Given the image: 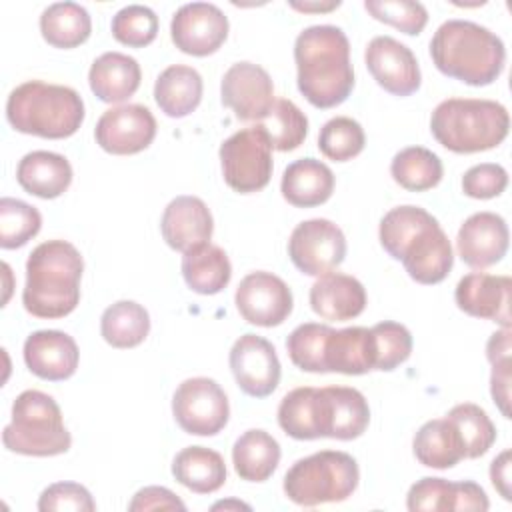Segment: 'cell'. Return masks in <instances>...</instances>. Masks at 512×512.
<instances>
[{"instance_id": "obj_1", "label": "cell", "mask_w": 512, "mask_h": 512, "mask_svg": "<svg viewBox=\"0 0 512 512\" xmlns=\"http://www.w3.org/2000/svg\"><path fill=\"white\" fill-rule=\"evenodd\" d=\"M378 238L388 256L400 260L418 284H438L452 270V244L440 222L420 206L388 210L380 220Z\"/></svg>"}, {"instance_id": "obj_2", "label": "cell", "mask_w": 512, "mask_h": 512, "mask_svg": "<svg viewBox=\"0 0 512 512\" xmlns=\"http://www.w3.org/2000/svg\"><path fill=\"white\" fill-rule=\"evenodd\" d=\"M296 84L316 108L342 104L354 88L350 42L342 28L316 24L304 28L294 42Z\"/></svg>"}, {"instance_id": "obj_3", "label": "cell", "mask_w": 512, "mask_h": 512, "mask_svg": "<svg viewBox=\"0 0 512 512\" xmlns=\"http://www.w3.org/2000/svg\"><path fill=\"white\" fill-rule=\"evenodd\" d=\"M84 260L74 244L46 240L26 260V284L22 304L36 318H64L80 302V278Z\"/></svg>"}, {"instance_id": "obj_4", "label": "cell", "mask_w": 512, "mask_h": 512, "mask_svg": "<svg viewBox=\"0 0 512 512\" xmlns=\"http://www.w3.org/2000/svg\"><path fill=\"white\" fill-rule=\"evenodd\" d=\"M430 56L444 76L470 86H488L504 70L506 48L486 26L454 18L436 28Z\"/></svg>"}, {"instance_id": "obj_5", "label": "cell", "mask_w": 512, "mask_h": 512, "mask_svg": "<svg viewBox=\"0 0 512 512\" xmlns=\"http://www.w3.org/2000/svg\"><path fill=\"white\" fill-rule=\"evenodd\" d=\"M6 120L16 132L60 140L82 126L84 102L70 86L28 80L10 92Z\"/></svg>"}, {"instance_id": "obj_6", "label": "cell", "mask_w": 512, "mask_h": 512, "mask_svg": "<svg viewBox=\"0 0 512 512\" xmlns=\"http://www.w3.org/2000/svg\"><path fill=\"white\" fill-rule=\"evenodd\" d=\"M508 110L486 98H448L430 116V132L440 146L456 154L492 150L508 136Z\"/></svg>"}, {"instance_id": "obj_7", "label": "cell", "mask_w": 512, "mask_h": 512, "mask_svg": "<svg viewBox=\"0 0 512 512\" xmlns=\"http://www.w3.org/2000/svg\"><path fill=\"white\" fill-rule=\"evenodd\" d=\"M2 444L6 450L24 456H58L70 450L72 436L52 396L40 390H24L12 404L10 424L2 430Z\"/></svg>"}, {"instance_id": "obj_8", "label": "cell", "mask_w": 512, "mask_h": 512, "mask_svg": "<svg viewBox=\"0 0 512 512\" xmlns=\"http://www.w3.org/2000/svg\"><path fill=\"white\" fill-rule=\"evenodd\" d=\"M356 460L340 450H322L296 460L284 474V494L298 506L342 502L358 488Z\"/></svg>"}, {"instance_id": "obj_9", "label": "cell", "mask_w": 512, "mask_h": 512, "mask_svg": "<svg viewBox=\"0 0 512 512\" xmlns=\"http://www.w3.org/2000/svg\"><path fill=\"white\" fill-rule=\"evenodd\" d=\"M218 154L224 182L232 190L252 194L270 182L272 144L258 124L234 132L220 144Z\"/></svg>"}, {"instance_id": "obj_10", "label": "cell", "mask_w": 512, "mask_h": 512, "mask_svg": "<svg viewBox=\"0 0 512 512\" xmlns=\"http://www.w3.org/2000/svg\"><path fill=\"white\" fill-rule=\"evenodd\" d=\"M172 414L186 434L214 436L228 424L230 404L216 380L196 376L186 378L174 390Z\"/></svg>"}, {"instance_id": "obj_11", "label": "cell", "mask_w": 512, "mask_h": 512, "mask_svg": "<svg viewBox=\"0 0 512 512\" xmlns=\"http://www.w3.org/2000/svg\"><path fill=\"white\" fill-rule=\"evenodd\" d=\"M288 256L306 276L334 272L346 256L344 232L326 218L304 220L290 234Z\"/></svg>"}, {"instance_id": "obj_12", "label": "cell", "mask_w": 512, "mask_h": 512, "mask_svg": "<svg viewBox=\"0 0 512 512\" xmlns=\"http://www.w3.org/2000/svg\"><path fill=\"white\" fill-rule=\"evenodd\" d=\"M234 304L248 324L272 328L290 316L294 298L292 290L280 276L256 270L240 280Z\"/></svg>"}, {"instance_id": "obj_13", "label": "cell", "mask_w": 512, "mask_h": 512, "mask_svg": "<svg viewBox=\"0 0 512 512\" xmlns=\"http://www.w3.org/2000/svg\"><path fill=\"white\" fill-rule=\"evenodd\" d=\"M156 136V118L142 104H120L108 108L96 122V144L116 156L146 150Z\"/></svg>"}, {"instance_id": "obj_14", "label": "cell", "mask_w": 512, "mask_h": 512, "mask_svg": "<svg viewBox=\"0 0 512 512\" xmlns=\"http://www.w3.org/2000/svg\"><path fill=\"white\" fill-rule=\"evenodd\" d=\"M228 362L238 388L252 398H266L280 384L282 370L276 350L258 334L240 336L230 348Z\"/></svg>"}, {"instance_id": "obj_15", "label": "cell", "mask_w": 512, "mask_h": 512, "mask_svg": "<svg viewBox=\"0 0 512 512\" xmlns=\"http://www.w3.org/2000/svg\"><path fill=\"white\" fill-rule=\"evenodd\" d=\"M220 96L222 104L244 122L264 120L276 102L270 74L254 62L232 64L222 76Z\"/></svg>"}, {"instance_id": "obj_16", "label": "cell", "mask_w": 512, "mask_h": 512, "mask_svg": "<svg viewBox=\"0 0 512 512\" xmlns=\"http://www.w3.org/2000/svg\"><path fill=\"white\" fill-rule=\"evenodd\" d=\"M316 420L320 438L354 440L368 428V400L350 386L316 388Z\"/></svg>"}, {"instance_id": "obj_17", "label": "cell", "mask_w": 512, "mask_h": 512, "mask_svg": "<svg viewBox=\"0 0 512 512\" xmlns=\"http://www.w3.org/2000/svg\"><path fill=\"white\" fill-rule=\"evenodd\" d=\"M170 36L180 52L208 56L224 44L228 36V18L216 4L190 2L174 12Z\"/></svg>"}, {"instance_id": "obj_18", "label": "cell", "mask_w": 512, "mask_h": 512, "mask_svg": "<svg viewBox=\"0 0 512 512\" xmlns=\"http://www.w3.org/2000/svg\"><path fill=\"white\" fill-rule=\"evenodd\" d=\"M366 68L380 88L394 96H410L420 88V66L414 52L392 36H376L364 52Z\"/></svg>"}, {"instance_id": "obj_19", "label": "cell", "mask_w": 512, "mask_h": 512, "mask_svg": "<svg viewBox=\"0 0 512 512\" xmlns=\"http://www.w3.org/2000/svg\"><path fill=\"white\" fill-rule=\"evenodd\" d=\"M510 232L500 214L476 212L468 216L456 236L458 256L470 268H488L498 264L508 252Z\"/></svg>"}, {"instance_id": "obj_20", "label": "cell", "mask_w": 512, "mask_h": 512, "mask_svg": "<svg viewBox=\"0 0 512 512\" xmlns=\"http://www.w3.org/2000/svg\"><path fill=\"white\" fill-rule=\"evenodd\" d=\"M510 292V276L470 272L458 280L454 300L468 316L492 320L502 328H510Z\"/></svg>"}, {"instance_id": "obj_21", "label": "cell", "mask_w": 512, "mask_h": 512, "mask_svg": "<svg viewBox=\"0 0 512 512\" xmlns=\"http://www.w3.org/2000/svg\"><path fill=\"white\" fill-rule=\"evenodd\" d=\"M160 230L166 244L184 254L210 242L214 220L198 196H176L162 212Z\"/></svg>"}, {"instance_id": "obj_22", "label": "cell", "mask_w": 512, "mask_h": 512, "mask_svg": "<svg viewBox=\"0 0 512 512\" xmlns=\"http://www.w3.org/2000/svg\"><path fill=\"white\" fill-rule=\"evenodd\" d=\"M24 362L42 380H68L80 360L74 338L60 330H36L24 340Z\"/></svg>"}, {"instance_id": "obj_23", "label": "cell", "mask_w": 512, "mask_h": 512, "mask_svg": "<svg viewBox=\"0 0 512 512\" xmlns=\"http://www.w3.org/2000/svg\"><path fill=\"white\" fill-rule=\"evenodd\" d=\"M310 308L324 320L344 322L360 316L366 308V290L350 274L328 272L310 286Z\"/></svg>"}, {"instance_id": "obj_24", "label": "cell", "mask_w": 512, "mask_h": 512, "mask_svg": "<svg viewBox=\"0 0 512 512\" xmlns=\"http://www.w3.org/2000/svg\"><path fill=\"white\" fill-rule=\"evenodd\" d=\"M140 80L142 70L138 60L122 52L100 54L88 70L90 90L106 104L128 100L140 88Z\"/></svg>"}, {"instance_id": "obj_25", "label": "cell", "mask_w": 512, "mask_h": 512, "mask_svg": "<svg viewBox=\"0 0 512 512\" xmlns=\"http://www.w3.org/2000/svg\"><path fill=\"white\" fill-rule=\"evenodd\" d=\"M16 180L28 194L50 200L68 190L72 182V166L62 154L34 150L18 162Z\"/></svg>"}, {"instance_id": "obj_26", "label": "cell", "mask_w": 512, "mask_h": 512, "mask_svg": "<svg viewBox=\"0 0 512 512\" xmlns=\"http://www.w3.org/2000/svg\"><path fill=\"white\" fill-rule=\"evenodd\" d=\"M280 192L284 200L296 208L320 206L334 192V174L316 158H300L286 166Z\"/></svg>"}, {"instance_id": "obj_27", "label": "cell", "mask_w": 512, "mask_h": 512, "mask_svg": "<svg viewBox=\"0 0 512 512\" xmlns=\"http://www.w3.org/2000/svg\"><path fill=\"white\" fill-rule=\"evenodd\" d=\"M326 372L360 376L374 370V340L370 328L350 326L330 330L324 350Z\"/></svg>"}, {"instance_id": "obj_28", "label": "cell", "mask_w": 512, "mask_h": 512, "mask_svg": "<svg viewBox=\"0 0 512 512\" xmlns=\"http://www.w3.org/2000/svg\"><path fill=\"white\" fill-rule=\"evenodd\" d=\"M202 76L186 64H172L160 72L154 82V100L170 118H184L194 112L202 100Z\"/></svg>"}, {"instance_id": "obj_29", "label": "cell", "mask_w": 512, "mask_h": 512, "mask_svg": "<svg viewBox=\"0 0 512 512\" xmlns=\"http://www.w3.org/2000/svg\"><path fill=\"white\" fill-rule=\"evenodd\" d=\"M172 476L196 494H210L226 482V464L212 448L186 446L172 460Z\"/></svg>"}, {"instance_id": "obj_30", "label": "cell", "mask_w": 512, "mask_h": 512, "mask_svg": "<svg viewBox=\"0 0 512 512\" xmlns=\"http://www.w3.org/2000/svg\"><path fill=\"white\" fill-rule=\"evenodd\" d=\"M280 454V444L272 434L260 428H250L234 442L232 464L242 480L264 482L278 468Z\"/></svg>"}, {"instance_id": "obj_31", "label": "cell", "mask_w": 512, "mask_h": 512, "mask_svg": "<svg viewBox=\"0 0 512 512\" xmlns=\"http://www.w3.org/2000/svg\"><path fill=\"white\" fill-rule=\"evenodd\" d=\"M412 450L420 464L438 470L452 468L464 458L458 430L446 416L424 422L412 440Z\"/></svg>"}, {"instance_id": "obj_32", "label": "cell", "mask_w": 512, "mask_h": 512, "mask_svg": "<svg viewBox=\"0 0 512 512\" xmlns=\"http://www.w3.org/2000/svg\"><path fill=\"white\" fill-rule=\"evenodd\" d=\"M182 276L190 290L210 296L222 292L232 278V264L216 244H202L182 256Z\"/></svg>"}, {"instance_id": "obj_33", "label": "cell", "mask_w": 512, "mask_h": 512, "mask_svg": "<svg viewBox=\"0 0 512 512\" xmlns=\"http://www.w3.org/2000/svg\"><path fill=\"white\" fill-rule=\"evenodd\" d=\"M92 18L76 2H54L40 14V34L54 48H76L90 38Z\"/></svg>"}, {"instance_id": "obj_34", "label": "cell", "mask_w": 512, "mask_h": 512, "mask_svg": "<svg viewBox=\"0 0 512 512\" xmlns=\"http://www.w3.org/2000/svg\"><path fill=\"white\" fill-rule=\"evenodd\" d=\"M150 316L134 300H118L102 312L100 334L114 348H134L146 340Z\"/></svg>"}, {"instance_id": "obj_35", "label": "cell", "mask_w": 512, "mask_h": 512, "mask_svg": "<svg viewBox=\"0 0 512 512\" xmlns=\"http://www.w3.org/2000/svg\"><path fill=\"white\" fill-rule=\"evenodd\" d=\"M390 174L396 184L410 192H424L440 184L444 166L438 154L424 146H408L394 154Z\"/></svg>"}, {"instance_id": "obj_36", "label": "cell", "mask_w": 512, "mask_h": 512, "mask_svg": "<svg viewBox=\"0 0 512 512\" xmlns=\"http://www.w3.org/2000/svg\"><path fill=\"white\" fill-rule=\"evenodd\" d=\"M446 418L458 430L464 446V458L484 456L496 442V426L484 408L472 402H462L450 408Z\"/></svg>"}, {"instance_id": "obj_37", "label": "cell", "mask_w": 512, "mask_h": 512, "mask_svg": "<svg viewBox=\"0 0 512 512\" xmlns=\"http://www.w3.org/2000/svg\"><path fill=\"white\" fill-rule=\"evenodd\" d=\"M258 126L266 132L274 150L290 152L296 150L308 134V118L306 114L286 98H278L264 120Z\"/></svg>"}, {"instance_id": "obj_38", "label": "cell", "mask_w": 512, "mask_h": 512, "mask_svg": "<svg viewBox=\"0 0 512 512\" xmlns=\"http://www.w3.org/2000/svg\"><path fill=\"white\" fill-rule=\"evenodd\" d=\"M278 424L294 440H316V388L300 386L290 390L278 406Z\"/></svg>"}, {"instance_id": "obj_39", "label": "cell", "mask_w": 512, "mask_h": 512, "mask_svg": "<svg viewBox=\"0 0 512 512\" xmlns=\"http://www.w3.org/2000/svg\"><path fill=\"white\" fill-rule=\"evenodd\" d=\"M330 330V326L318 322H304L296 326L286 340V350L292 364L304 372L324 374V350Z\"/></svg>"}, {"instance_id": "obj_40", "label": "cell", "mask_w": 512, "mask_h": 512, "mask_svg": "<svg viewBox=\"0 0 512 512\" xmlns=\"http://www.w3.org/2000/svg\"><path fill=\"white\" fill-rule=\"evenodd\" d=\"M42 226L40 212L18 200V198H0V246L4 250L20 248L32 240Z\"/></svg>"}, {"instance_id": "obj_41", "label": "cell", "mask_w": 512, "mask_h": 512, "mask_svg": "<svg viewBox=\"0 0 512 512\" xmlns=\"http://www.w3.org/2000/svg\"><path fill=\"white\" fill-rule=\"evenodd\" d=\"M366 144L364 128L348 116L330 118L318 134L320 152L334 162H348L356 158Z\"/></svg>"}, {"instance_id": "obj_42", "label": "cell", "mask_w": 512, "mask_h": 512, "mask_svg": "<svg viewBox=\"0 0 512 512\" xmlns=\"http://www.w3.org/2000/svg\"><path fill=\"white\" fill-rule=\"evenodd\" d=\"M370 332L374 340V370L390 372L410 358L412 334L404 324L384 320L374 324Z\"/></svg>"}, {"instance_id": "obj_43", "label": "cell", "mask_w": 512, "mask_h": 512, "mask_svg": "<svg viewBox=\"0 0 512 512\" xmlns=\"http://www.w3.org/2000/svg\"><path fill=\"white\" fill-rule=\"evenodd\" d=\"M110 30L120 44L130 48H144L158 36V16L148 6L130 4L112 16Z\"/></svg>"}, {"instance_id": "obj_44", "label": "cell", "mask_w": 512, "mask_h": 512, "mask_svg": "<svg viewBox=\"0 0 512 512\" xmlns=\"http://www.w3.org/2000/svg\"><path fill=\"white\" fill-rule=\"evenodd\" d=\"M366 12L408 36L420 34L428 24V12L420 2L410 0H366Z\"/></svg>"}, {"instance_id": "obj_45", "label": "cell", "mask_w": 512, "mask_h": 512, "mask_svg": "<svg viewBox=\"0 0 512 512\" xmlns=\"http://www.w3.org/2000/svg\"><path fill=\"white\" fill-rule=\"evenodd\" d=\"M40 512H94L96 502L88 488L78 482L50 484L38 498Z\"/></svg>"}, {"instance_id": "obj_46", "label": "cell", "mask_w": 512, "mask_h": 512, "mask_svg": "<svg viewBox=\"0 0 512 512\" xmlns=\"http://www.w3.org/2000/svg\"><path fill=\"white\" fill-rule=\"evenodd\" d=\"M454 502V482L444 478L426 476L410 486L406 494V508L412 512L418 510H436L448 512Z\"/></svg>"}, {"instance_id": "obj_47", "label": "cell", "mask_w": 512, "mask_h": 512, "mask_svg": "<svg viewBox=\"0 0 512 512\" xmlns=\"http://www.w3.org/2000/svg\"><path fill=\"white\" fill-rule=\"evenodd\" d=\"M508 186V172L504 166L484 162L468 168L462 176V192L476 200L500 196Z\"/></svg>"}, {"instance_id": "obj_48", "label": "cell", "mask_w": 512, "mask_h": 512, "mask_svg": "<svg viewBox=\"0 0 512 512\" xmlns=\"http://www.w3.org/2000/svg\"><path fill=\"white\" fill-rule=\"evenodd\" d=\"M130 512H146V510H186V504L164 486H146L138 490L130 504Z\"/></svg>"}, {"instance_id": "obj_49", "label": "cell", "mask_w": 512, "mask_h": 512, "mask_svg": "<svg viewBox=\"0 0 512 512\" xmlns=\"http://www.w3.org/2000/svg\"><path fill=\"white\" fill-rule=\"evenodd\" d=\"M510 366H512V360L492 364V374H490V394L504 418H510V380H512Z\"/></svg>"}, {"instance_id": "obj_50", "label": "cell", "mask_w": 512, "mask_h": 512, "mask_svg": "<svg viewBox=\"0 0 512 512\" xmlns=\"http://www.w3.org/2000/svg\"><path fill=\"white\" fill-rule=\"evenodd\" d=\"M490 502L482 486H478L472 480H462L454 482V502L452 510H488Z\"/></svg>"}, {"instance_id": "obj_51", "label": "cell", "mask_w": 512, "mask_h": 512, "mask_svg": "<svg viewBox=\"0 0 512 512\" xmlns=\"http://www.w3.org/2000/svg\"><path fill=\"white\" fill-rule=\"evenodd\" d=\"M510 458H512V452L506 448L502 450L490 464V480H492V486L500 492V496L510 502L512 500V480H510Z\"/></svg>"}, {"instance_id": "obj_52", "label": "cell", "mask_w": 512, "mask_h": 512, "mask_svg": "<svg viewBox=\"0 0 512 512\" xmlns=\"http://www.w3.org/2000/svg\"><path fill=\"white\" fill-rule=\"evenodd\" d=\"M512 342H510V328H502L490 334L486 342V358L490 364H498L504 360H512Z\"/></svg>"}, {"instance_id": "obj_53", "label": "cell", "mask_w": 512, "mask_h": 512, "mask_svg": "<svg viewBox=\"0 0 512 512\" xmlns=\"http://www.w3.org/2000/svg\"><path fill=\"white\" fill-rule=\"evenodd\" d=\"M340 2H290V8L298 12H330L336 10Z\"/></svg>"}, {"instance_id": "obj_54", "label": "cell", "mask_w": 512, "mask_h": 512, "mask_svg": "<svg viewBox=\"0 0 512 512\" xmlns=\"http://www.w3.org/2000/svg\"><path fill=\"white\" fill-rule=\"evenodd\" d=\"M220 508H224V510H228V508H244V510H250V506L244 504V502H240V500H224V502H216V504L212 506V510H220Z\"/></svg>"}]
</instances>
